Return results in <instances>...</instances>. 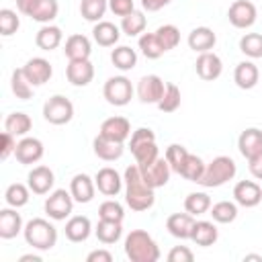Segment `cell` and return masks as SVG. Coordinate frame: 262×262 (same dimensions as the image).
Instances as JSON below:
<instances>
[{
  "instance_id": "obj_19",
  "label": "cell",
  "mask_w": 262,
  "mask_h": 262,
  "mask_svg": "<svg viewBox=\"0 0 262 262\" xmlns=\"http://www.w3.org/2000/svg\"><path fill=\"white\" fill-rule=\"evenodd\" d=\"M27 184H29L31 192H35V194H47L53 188V184H55V174L47 166H35L29 172V176H27Z\"/></svg>"
},
{
  "instance_id": "obj_5",
  "label": "cell",
  "mask_w": 262,
  "mask_h": 262,
  "mask_svg": "<svg viewBox=\"0 0 262 262\" xmlns=\"http://www.w3.org/2000/svg\"><path fill=\"white\" fill-rule=\"evenodd\" d=\"M235 172H237V166L229 156H217L207 164L205 174L199 180V184L205 188H217V186H223L225 182L233 180Z\"/></svg>"
},
{
  "instance_id": "obj_8",
  "label": "cell",
  "mask_w": 262,
  "mask_h": 262,
  "mask_svg": "<svg viewBox=\"0 0 262 262\" xmlns=\"http://www.w3.org/2000/svg\"><path fill=\"white\" fill-rule=\"evenodd\" d=\"M74 196L70 190L66 188H57L53 192H49V196L45 199V213L49 215V219L53 221H63L72 215L74 209Z\"/></svg>"
},
{
  "instance_id": "obj_6",
  "label": "cell",
  "mask_w": 262,
  "mask_h": 262,
  "mask_svg": "<svg viewBox=\"0 0 262 262\" xmlns=\"http://www.w3.org/2000/svg\"><path fill=\"white\" fill-rule=\"evenodd\" d=\"M72 117H74V104L70 98L61 94H53L43 104V119L51 125H66L72 121Z\"/></svg>"
},
{
  "instance_id": "obj_42",
  "label": "cell",
  "mask_w": 262,
  "mask_h": 262,
  "mask_svg": "<svg viewBox=\"0 0 262 262\" xmlns=\"http://www.w3.org/2000/svg\"><path fill=\"white\" fill-rule=\"evenodd\" d=\"M139 49H141V53L147 57V59H158V57H162L166 51H164V47H162V43H160V39L156 37V33H143V35H139Z\"/></svg>"
},
{
  "instance_id": "obj_43",
  "label": "cell",
  "mask_w": 262,
  "mask_h": 262,
  "mask_svg": "<svg viewBox=\"0 0 262 262\" xmlns=\"http://www.w3.org/2000/svg\"><path fill=\"white\" fill-rule=\"evenodd\" d=\"M211 209V196L207 192H190L184 199V211L190 215H203Z\"/></svg>"
},
{
  "instance_id": "obj_23",
  "label": "cell",
  "mask_w": 262,
  "mask_h": 262,
  "mask_svg": "<svg viewBox=\"0 0 262 262\" xmlns=\"http://www.w3.org/2000/svg\"><path fill=\"white\" fill-rule=\"evenodd\" d=\"M237 149L246 160L260 154L262 151V131L256 127H248L246 131H242L237 137Z\"/></svg>"
},
{
  "instance_id": "obj_56",
  "label": "cell",
  "mask_w": 262,
  "mask_h": 262,
  "mask_svg": "<svg viewBox=\"0 0 262 262\" xmlns=\"http://www.w3.org/2000/svg\"><path fill=\"white\" fill-rule=\"evenodd\" d=\"M33 4H35V0H16V8H18V12H23V14H27V16H29Z\"/></svg>"
},
{
  "instance_id": "obj_17",
  "label": "cell",
  "mask_w": 262,
  "mask_h": 262,
  "mask_svg": "<svg viewBox=\"0 0 262 262\" xmlns=\"http://www.w3.org/2000/svg\"><path fill=\"white\" fill-rule=\"evenodd\" d=\"M94 182H96V188H98V192H102L104 196H117L119 192H121V188H123V178H121V174L115 170V168H100L98 172H96V176H94Z\"/></svg>"
},
{
  "instance_id": "obj_50",
  "label": "cell",
  "mask_w": 262,
  "mask_h": 262,
  "mask_svg": "<svg viewBox=\"0 0 262 262\" xmlns=\"http://www.w3.org/2000/svg\"><path fill=\"white\" fill-rule=\"evenodd\" d=\"M108 8L113 14L123 18L135 10V4H133V0H108Z\"/></svg>"
},
{
  "instance_id": "obj_31",
  "label": "cell",
  "mask_w": 262,
  "mask_h": 262,
  "mask_svg": "<svg viewBox=\"0 0 262 262\" xmlns=\"http://www.w3.org/2000/svg\"><path fill=\"white\" fill-rule=\"evenodd\" d=\"M217 237H219V231H217V227H215L213 221H194L190 239H192L196 246L209 248V246H213V244L217 242Z\"/></svg>"
},
{
  "instance_id": "obj_51",
  "label": "cell",
  "mask_w": 262,
  "mask_h": 262,
  "mask_svg": "<svg viewBox=\"0 0 262 262\" xmlns=\"http://www.w3.org/2000/svg\"><path fill=\"white\" fill-rule=\"evenodd\" d=\"M16 137L8 131L2 133V147H0V160H8L10 156H14V149H16Z\"/></svg>"
},
{
  "instance_id": "obj_40",
  "label": "cell",
  "mask_w": 262,
  "mask_h": 262,
  "mask_svg": "<svg viewBox=\"0 0 262 262\" xmlns=\"http://www.w3.org/2000/svg\"><path fill=\"white\" fill-rule=\"evenodd\" d=\"M29 192H31L29 184L25 186V184H20V182H14V184H10V186L6 188L4 201H6L8 207L20 209V207H25V205L29 203Z\"/></svg>"
},
{
  "instance_id": "obj_26",
  "label": "cell",
  "mask_w": 262,
  "mask_h": 262,
  "mask_svg": "<svg viewBox=\"0 0 262 262\" xmlns=\"http://www.w3.org/2000/svg\"><path fill=\"white\" fill-rule=\"evenodd\" d=\"M215 43H217V35L209 27H196L188 33V47L196 53L211 51L215 47Z\"/></svg>"
},
{
  "instance_id": "obj_9",
  "label": "cell",
  "mask_w": 262,
  "mask_h": 262,
  "mask_svg": "<svg viewBox=\"0 0 262 262\" xmlns=\"http://www.w3.org/2000/svg\"><path fill=\"white\" fill-rule=\"evenodd\" d=\"M164 90H166V84L160 76L156 74H147L143 78H139L137 82V98L143 102V104H158L160 98L164 96Z\"/></svg>"
},
{
  "instance_id": "obj_11",
  "label": "cell",
  "mask_w": 262,
  "mask_h": 262,
  "mask_svg": "<svg viewBox=\"0 0 262 262\" xmlns=\"http://www.w3.org/2000/svg\"><path fill=\"white\" fill-rule=\"evenodd\" d=\"M258 10L250 0H235L229 10H227V18L235 29H250L256 23Z\"/></svg>"
},
{
  "instance_id": "obj_52",
  "label": "cell",
  "mask_w": 262,
  "mask_h": 262,
  "mask_svg": "<svg viewBox=\"0 0 262 262\" xmlns=\"http://www.w3.org/2000/svg\"><path fill=\"white\" fill-rule=\"evenodd\" d=\"M194 254L186 248V246H174L168 252V262H192Z\"/></svg>"
},
{
  "instance_id": "obj_53",
  "label": "cell",
  "mask_w": 262,
  "mask_h": 262,
  "mask_svg": "<svg viewBox=\"0 0 262 262\" xmlns=\"http://www.w3.org/2000/svg\"><path fill=\"white\" fill-rule=\"evenodd\" d=\"M248 168H250V174L256 180H262V151L248 160Z\"/></svg>"
},
{
  "instance_id": "obj_29",
  "label": "cell",
  "mask_w": 262,
  "mask_h": 262,
  "mask_svg": "<svg viewBox=\"0 0 262 262\" xmlns=\"http://www.w3.org/2000/svg\"><path fill=\"white\" fill-rule=\"evenodd\" d=\"M92 37L100 47H113L121 37V29L111 20H98L92 29Z\"/></svg>"
},
{
  "instance_id": "obj_38",
  "label": "cell",
  "mask_w": 262,
  "mask_h": 262,
  "mask_svg": "<svg viewBox=\"0 0 262 262\" xmlns=\"http://www.w3.org/2000/svg\"><path fill=\"white\" fill-rule=\"evenodd\" d=\"M209 215L213 217L215 223H231L237 217V203L231 201H219L215 205H211Z\"/></svg>"
},
{
  "instance_id": "obj_37",
  "label": "cell",
  "mask_w": 262,
  "mask_h": 262,
  "mask_svg": "<svg viewBox=\"0 0 262 262\" xmlns=\"http://www.w3.org/2000/svg\"><path fill=\"white\" fill-rule=\"evenodd\" d=\"M145 25H147V18L141 10H133L131 14L123 16L121 18V31L127 35V37H137L145 31Z\"/></svg>"
},
{
  "instance_id": "obj_35",
  "label": "cell",
  "mask_w": 262,
  "mask_h": 262,
  "mask_svg": "<svg viewBox=\"0 0 262 262\" xmlns=\"http://www.w3.org/2000/svg\"><path fill=\"white\" fill-rule=\"evenodd\" d=\"M111 61L115 68H119L121 72H129L137 66V53L135 49H131L129 45H119L113 49L111 53Z\"/></svg>"
},
{
  "instance_id": "obj_10",
  "label": "cell",
  "mask_w": 262,
  "mask_h": 262,
  "mask_svg": "<svg viewBox=\"0 0 262 262\" xmlns=\"http://www.w3.org/2000/svg\"><path fill=\"white\" fill-rule=\"evenodd\" d=\"M137 166H139V164H137ZM139 170H141L143 180H145L154 190L166 186L168 180H170V172H172V168H170V164H168L166 158H156L151 164L139 166Z\"/></svg>"
},
{
  "instance_id": "obj_28",
  "label": "cell",
  "mask_w": 262,
  "mask_h": 262,
  "mask_svg": "<svg viewBox=\"0 0 262 262\" xmlns=\"http://www.w3.org/2000/svg\"><path fill=\"white\" fill-rule=\"evenodd\" d=\"M258 78H260V72H258V66L254 61H239L233 70V82L242 90L254 88L258 84Z\"/></svg>"
},
{
  "instance_id": "obj_46",
  "label": "cell",
  "mask_w": 262,
  "mask_h": 262,
  "mask_svg": "<svg viewBox=\"0 0 262 262\" xmlns=\"http://www.w3.org/2000/svg\"><path fill=\"white\" fill-rule=\"evenodd\" d=\"M156 37L160 39L164 51H170V49L178 47V43H180V31L174 25H162V27H158L156 29Z\"/></svg>"
},
{
  "instance_id": "obj_30",
  "label": "cell",
  "mask_w": 262,
  "mask_h": 262,
  "mask_svg": "<svg viewBox=\"0 0 262 262\" xmlns=\"http://www.w3.org/2000/svg\"><path fill=\"white\" fill-rule=\"evenodd\" d=\"M92 147H94V154H96L100 160H104V162H115V160H119V158L123 156V151H125L123 143L111 141V139H106V137H102V135H96V137H94Z\"/></svg>"
},
{
  "instance_id": "obj_44",
  "label": "cell",
  "mask_w": 262,
  "mask_h": 262,
  "mask_svg": "<svg viewBox=\"0 0 262 262\" xmlns=\"http://www.w3.org/2000/svg\"><path fill=\"white\" fill-rule=\"evenodd\" d=\"M239 51L250 59L262 57V35L260 33H246L239 39Z\"/></svg>"
},
{
  "instance_id": "obj_27",
  "label": "cell",
  "mask_w": 262,
  "mask_h": 262,
  "mask_svg": "<svg viewBox=\"0 0 262 262\" xmlns=\"http://www.w3.org/2000/svg\"><path fill=\"white\" fill-rule=\"evenodd\" d=\"M61 41H63V33H61V29L59 27H55V25H43L39 31H37V35H35V43H37V47L39 49H43V51H53V49H57L59 45H61Z\"/></svg>"
},
{
  "instance_id": "obj_1",
  "label": "cell",
  "mask_w": 262,
  "mask_h": 262,
  "mask_svg": "<svg viewBox=\"0 0 262 262\" xmlns=\"http://www.w3.org/2000/svg\"><path fill=\"white\" fill-rule=\"evenodd\" d=\"M123 180H125V203L131 211H147L154 207L156 203L154 188L143 180L137 164L125 168Z\"/></svg>"
},
{
  "instance_id": "obj_13",
  "label": "cell",
  "mask_w": 262,
  "mask_h": 262,
  "mask_svg": "<svg viewBox=\"0 0 262 262\" xmlns=\"http://www.w3.org/2000/svg\"><path fill=\"white\" fill-rule=\"evenodd\" d=\"M194 70H196V74H199L201 80L213 82V80H217V78L221 76V72H223V61H221V57H219L217 53L205 51V53H199V57H196V61H194Z\"/></svg>"
},
{
  "instance_id": "obj_55",
  "label": "cell",
  "mask_w": 262,
  "mask_h": 262,
  "mask_svg": "<svg viewBox=\"0 0 262 262\" xmlns=\"http://www.w3.org/2000/svg\"><path fill=\"white\" fill-rule=\"evenodd\" d=\"M172 0H141V6H143V10H147V12H156V10H160V8H164V6H168Z\"/></svg>"
},
{
  "instance_id": "obj_12",
  "label": "cell",
  "mask_w": 262,
  "mask_h": 262,
  "mask_svg": "<svg viewBox=\"0 0 262 262\" xmlns=\"http://www.w3.org/2000/svg\"><path fill=\"white\" fill-rule=\"evenodd\" d=\"M45 154V147H43V141L37 139V137H23L18 143H16V149H14V158L18 164L23 166H31V164H37Z\"/></svg>"
},
{
  "instance_id": "obj_2",
  "label": "cell",
  "mask_w": 262,
  "mask_h": 262,
  "mask_svg": "<svg viewBox=\"0 0 262 262\" xmlns=\"http://www.w3.org/2000/svg\"><path fill=\"white\" fill-rule=\"evenodd\" d=\"M125 256L131 262H158L160 260V248L147 231L133 229L125 237Z\"/></svg>"
},
{
  "instance_id": "obj_4",
  "label": "cell",
  "mask_w": 262,
  "mask_h": 262,
  "mask_svg": "<svg viewBox=\"0 0 262 262\" xmlns=\"http://www.w3.org/2000/svg\"><path fill=\"white\" fill-rule=\"evenodd\" d=\"M129 149L135 158V164H139V166L151 164L156 158H160V149H158V143H156V133L149 127H139L131 133Z\"/></svg>"
},
{
  "instance_id": "obj_34",
  "label": "cell",
  "mask_w": 262,
  "mask_h": 262,
  "mask_svg": "<svg viewBox=\"0 0 262 262\" xmlns=\"http://www.w3.org/2000/svg\"><path fill=\"white\" fill-rule=\"evenodd\" d=\"M31 127H33L31 117H29L27 113H20V111L10 113V115L4 119V131L12 133L14 137H25V135L31 131Z\"/></svg>"
},
{
  "instance_id": "obj_16",
  "label": "cell",
  "mask_w": 262,
  "mask_h": 262,
  "mask_svg": "<svg viewBox=\"0 0 262 262\" xmlns=\"http://www.w3.org/2000/svg\"><path fill=\"white\" fill-rule=\"evenodd\" d=\"M23 72L27 76V80L33 86H43L45 82H49V78L53 76V68L45 57H31L25 66Z\"/></svg>"
},
{
  "instance_id": "obj_21",
  "label": "cell",
  "mask_w": 262,
  "mask_h": 262,
  "mask_svg": "<svg viewBox=\"0 0 262 262\" xmlns=\"http://www.w3.org/2000/svg\"><path fill=\"white\" fill-rule=\"evenodd\" d=\"M192 227H194V215L190 213H172L166 219V229L170 231V235L178 239H190Z\"/></svg>"
},
{
  "instance_id": "obj_45",
  "label": "cell",
  "mask_w": 262,
  "mask_h": 262,
  "mask_svg": "<svg viewBox=\"0 0 262 262\" xmlns=\"http://www.w3.org/2000/svg\"><path fill=\"white\" fill-rule=\"evenodd\" d=\"M180 100H182L180 88H178L176 84L168 82V84H166V90H164V96H162L160 102H158V108H160L162 113H174V111L180 106Z\"/></svg>"
},
{
  "instance_id": "obj_3",
  "label": "cell",
  "mask_w": 262,
  "mask_h": 262,
  "mask_svg": "<svg viewBox=\"0 0 262 262\" xmlns=\"http://www.w3.org/2000/svg\"><path fill=\"white\" fill-rule=\"evenodd\" d=\"M23 235H25V242L35 248V250H51L55 244H57V229L53 223H49L47 219L43 217H35L31 219L25 229H23Z\"/></svg>"
},
{
  "instance_id": "obj_57",
  "label": "cell",
  "mask_w": 262,
  "mask_h": 262,
  "mask_svg": "<svg viewBox=\"0 0 262 262\" xmlns=\"http://www.w3.org/2000/svg\"><path fill=\"white\" fill-rule=\"evenodd\" d=\"M20 262H41V256H37V254H25V256H20Z\"/></svg>"
},
{
  "instance_id": "obj_33",
  "label": "cell",
  "mask_w": 262,
  "mask_h": 262,
  "mask_svg": "<svg viewBox=\"0 0 262 262\" xmlns=\"http://www.w3.org/2000/svg\"><path fill=\"white\" fill-rule=\"evenodd\" d=\"M59 12V4L57 0H35L29 16L37 23H43V25H49Z\"/></svg>"
},
{
  "instance_id": "obj_25",
  "label": "cell",
  "mask_w": 262,
  "mask_h": 262,
  "mask_svg": "<svg viewBox=\"0 0 262 262\" xmlns=\"http://www.w3.org/2000/svg\"><path fill=\"white\" fill-rule=\"evenodd\" d=\"M92 233V223L88 217L84 215H74L66 221V237L74 244H80V242H86Z\"/></svg>"
},
{
  "instance_id": "obj_36",
  "label": "cell",
  "mask_w": 262,
  "mask_h": 262,
  "mask_svg": "<svg viewBox=\"0 0 262 262\" xmlns=\"http://www.w3.org/2000/svg\"><path fill=\"white\" fill-rule=\"evenodd\" d=\"M205 168H207V164L196 156V154H188V158L184 160V164H182V168H180V176L182 178H186L188 182H196L199 184V180L203 178V174H205Z\"/></svg>"
},
{
  "instance_id": "obj_15",
  "label": "cell",
  "mask_w": 262,
  "mask_h": 262,
  "mask_svg": "<svg viewBox=\"0 0 262 262\" xmlns=\"http://www.w3.org/2000/svg\"><path fill=\"white\" fill-rule=\"evenodd\" d=\"M233 201L239 207L252 209L262 201V186L254 180H239L233 186Z\"/></svg>"
},
{
  "instance_id": "obj_49",
  "label": "cell",
  "mask_w": 262,
  "mask_h": 262,
  "mask_svg": "<svg viewBox=\"0 0 262 262\" xmlns=\"http://www.w3.org/2000/svg\"><path fill=\"white\" fill-rule=\"evenodd\" d=\"M98 217H100V219H111V221H121V223H123L125 209H123L121 203L108 199V201L100 203V207H98Z\"/></svg>"
},
{
  "instance_id": "obj_22",
  "label": "cell",
  "mask_w": 262,
  "mask_h": 262,
  "mask_svg": "<svg viewBox=\"0 0 262 262\" xmlns=\"http://www.w3.org/2000/svg\"><path fill=\"white\" fill-rule=\"evenodd\" d=\"M25 229L20 213H16L14 207H6L0 211V237L2 239H12Z\"/></svg>"
},
{
  "instance_id": "obj_7",
  "label": "cell",
  "mask_w": 262,
  "mask_h": 262,
  "mask_svg": "<svg viewBox=\"0 0 262 262\" xmlns=\"http://www.w3.org/2000/svg\"><path fill=\"white\" fill-rule=\"evenodd\" d=\"M102 94H104V98H106L108 104H113V106H125L133 98L131 80L125 78V76H113V78H108L104 82Z\"/></svg>"
},
{
  "instance_id": "obj_54",
  "label": "cell",
  "mask_w": 262,
  "mask_h": 262,
  "mask_svg": "<svg viewBox=\"0 0 262 262\" xmlns=\"http://www.w3.org/2000/svg\"><path fill=\"white\" fill-rule=\"evenodd\" d=\"M88 262H113V254L108 250H92L86 256Z\"/></svg>"
},
{
  "instance_id": "obj_20",
  "label": "cell",
  "mask_w": 262,
  "mask_h": 262,
  "mask_svg": "<svg viewBox=\"0 0 262 262\" xmlns=\"http://www.w3.org/2000/svg\"><path fill=\"white\" fill-rule=\"evenodd\" d=\"M70 192L74 196L76 203H90L94 199V192H96V182L94 178H90L88 174H76L70 182Z\"/></svg>"
},
{
  "instance_id": "obj_47",
  "label": "cell",
  "mask_w": 262,
  "mask_h": 262,
  "mask_svg": "<svg viewBox=\"0 0 262 262\" xmlns=\"http://www.w3.org/2000/svg\"><path fill=\"white\" fill-rule=\"evenodd\" d=\"M188 149L184 147V145H180V143H170L168 147H166V154H164V158L168 160V164H170V168H172V172H180V168H182V164H184V160L188 158Z\"/></svg>"
},
{
  "instance_id": "obj_18",
  "label": "cell",
  "mask_w": 262,
  "mask_h": 262,
  "mask_svg": "<svg viewBox=\"0 0 262 262\" xmlns=\"http://www.w3.org/2000/svg\"><path fill=\"white\" fill-rule=\"evenodd\" d=\"M66 76L72 86H88L94 78V66L90 59H72L66 68Z\"/></svg>"
},
{
  "instance_id": "obj_48",
  "label": "cell",
  "mask_w": 262,
  "mask_h": 262,
  "mask_svg": "<svg viewBox=\"0 0 262 262\" xmlns=\"http://www.w3.org/2000/svg\"><path fill=\"white\" fill-rule=\"evenodd\" d=\"M18 27H20V20H18L16 12L10 8H2L0 10V35L10 37L18 31Z\"/></svg>"
},
{
  "instance_id": "obj_39",
  "label": "cell",
  "mask_w": 262,
  "mask_h": 262,
  "mask_svg": "<svg viewBox=\"0 0 262 262\" xmlns=\"http://www.w3.org/2000/svg\"><path fill=\"white\" fill-rule=\"evenodd\" d=\"M10 88H12V94H14L16 98H20V100H29V98L33 96V88H35V86L27 80V76H25L23 68H18V70H14V72H12Z\"/></svg>"
},
{
  "instance_id": "obj_41",
  "label": "cell",
  "mask_w": 262,
  "mask_h": 262,
  "mask_svg": "<svg viewBox=\"0 0 262 262\" xmlns=\"http://www.w3.org/2000/svg\"><path fill=\"white\" fill-rule=\"evenodd\" d=\"M106 8H108V0H82L80 2V14L90 23L102 20Z\"/></svg>"
},
{
  "instance_id": "obj_58",
  "label": "cell",
  "mask_w": 262,
  "mask_h": 262,
  "mask_svg": "<svg viewBox=\"0 0 262 262\" xmlns=\"http://www.w3.org/2000/svg\"><path fill=\"white\" fill-rule=\"evenodd\" d=\"M246 260H262V256H252L250 254V256H246Z\"/></svg>"
},
{
  "instance_id": "obj_32",
  "label": "cell",
  "mask_w": 262,
  "mask_h": 262,
  "mask_svg": "<svg viewBox=\"0 0 262 262\" xmlns=\"http://www.w3.org/2000/svg\"><path fill=\"white\" fill-rule=\"evenodd\" d=\"M94 233H96V237H98L100 244L111 246V244H117V242L121 239V235H123V225H121V221L100 219V221L96 223V227H94Z\"/></svg>"
},
{
  "instance_id": "obj_24",
  "label": "cell",
  "mask_w": 262,
  "mask_h": 262,
  "mask_svg": "<svg viewBox=\"0 0 262 262\" xmlns=\"http://www.w3.org/2000/svg\"><path fill=\"white\" fill-rule=\"evenodd\" d=\"M63 53L66 57L72 61V59H90V53H92V43L86 35H70L66 39V45H63Z\"/></svg>"
},
{
  "instance_id": "obj_14",
  "label": "cell",
  "mask_w": 262,
  "mask_h": 262,
  "mask_svg": "<svg viewBox=\"0 0 262 262\" xmlns=\"http://www.w3.org/2000/svg\"><path fill=\"white\" fill-rule=\"evenodd\" d=\"M131 123L125 119V117H108L102 121L100 125V131L98 135L111 139V141H119V143H125L129 137H131Z\"/></svg>"
}]
</instances>
